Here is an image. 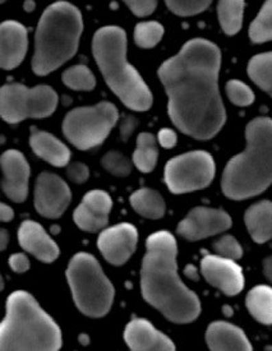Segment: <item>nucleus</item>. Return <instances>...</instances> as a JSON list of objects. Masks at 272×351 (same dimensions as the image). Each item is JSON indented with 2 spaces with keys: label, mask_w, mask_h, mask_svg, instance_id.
Here are the masks:
<instances>
[{
  "label": "nucleus",
  "mask_w": 272,
  "mask_h": 351,
  "mask_svg": "<svg viewBox=\"0 0 272 351\" xmlns=\"http://www.w3.org/2000/svg\"><path fill=\"white\" fill-rule=\"evenodd\" d=\"M166 5L174 14L190 17L202 13L208 8L212 0H165Z\"/></svg>",
  "instance_id": "31"
},
{
  "label": "nucleus",
  "mask_w": 272,
  "mask_h": 351,
  "mask_svg": "<svg viewBox=\"0 0 272 351\" xmlns=\"http://www.w3.org/2000/svg\"><path fill=\"white\" fill-rule=\"evenodd\" d=\"M136 119H133V118H127L125 121L122 123V128H121V132H122V137L124 138H128L129 136H131L132 132L136 128Z\"/></svg>",
  "instance_id": "39"
},
{
  "label": "nucleus",
  "mask_w": 272,
  "mask_h": 351,
  "mask_svg": "<svg viewBox=\"0 0 272 351\" xmlns=\"http://www.w3.org/2000/svg\"><path fill=\"white\" fill-rule=\"evenodd\" d=\"M248 75L272 97V51L254 56L248 63Z\"/></svg>",
  "instance_id": "27"
},
{
  "label": "nucleus",
  "mask_w": 272,
  "mask_h": 351,
  "mask_svg": "<svg viewBox=\"0 0 272 351\" xmlns=\"http://www.w3.org/2000/svg\"><path fill=\"white\" fill-rule=\"evenodd\" d=\"M66 275L75 306L81 313L91 318L109 313L115 290L94 256L77 253L69 261Z\"/></svg>",
  "instance_id": "7"
},
{
  "label": "nucleus",
  "mask_w": 272,
  "mask_h": 351,
  "mask_svg": "<svg viewBox=\"0 0 272 351\" xmlns=\"http://www.w3.org/2000/svg\"><path fill=\"white\" fill-rule=\"evenodd\" d=\"M4 1H5V0H1V3H4Z\"/></svg>",
  "instance_id": "44"
},
{
  "label": "nucleus",
  "mask_w": 272,
  "mask_h": 351,
  "mask_svg": "<svg viewBox=\"0 0 272 351\" xmlns=\"http://www.w3.org/2000/svg\"><path fill=\"white\" fill-rule=\"evenodd\" d=\"M119 119V112L112 102L77 108L69 111L63 121V133L78 149H91L101 145Z\"/></svg>",
  "instance_id": "8"
},
{
  "label": "nucleus",
  "mask_w": 272,
  "mask_h": 351,
  "mask_svg": "<svg viewBox=\"0 0 272 351\" xmlns=\"http://www.w3.org/2000/svg\"><path fill=\"white\" fill-rule=\"evenodd\" d=\"M244 221L256 243H266L272 238V202L261 201L251 206L244 215Z\"/></svg>",
  "instance_id": "22"
},
{
  "label": "nucleus",
  "mask_w": 272,
  "mask_h": 351,
  "mask_svg": "<svg viewBox=\"0 0 272 351\" xmlns=\"http://www.w3.org/2000/svg\"><path fill=\"white\" fill-rule=\"evenodd\" d=\"M72 193L66 182L53 173H41L35 185V208L47 219H58L66 213Z\"/></svg>",
  "instance_id": "11"
},
{
  "label": "nucleus",
  "mask_w": 272,
  "mask_h": 351,
  "mask_svg": "<svg viewBox=\"0 0 272 351\" xmlns=\"http://www.w3.org/2000/svg\"><path fill=\"white\" fill-rule=\"evenodd\" d=\"M184 274L187 275L188 278H192V280H198L197 269L193 267V266H187Z\"/></svg>",
  "instance_id": "43"
},
{
  "label": "nucleus",
  "mask_w": 272,
  "mask_h": 351,
  "mask_svg": "<svg viewBox=\"0 0 272 351\" xmlns=\"http://www.w3.org/2000/svg\"><path fill=\"white\" fill-rule=\"evenodd\" d=\"M95 60L105 82L131 110H149L152 93L136 68L127 60V35L116 26L100 28L92 40Z\"/></svg>",
  "instance_id": "4"
},
{
  "label": "nucleus",
  "mask_w": 272,
  "mask_h": 351,
  "mask_svg": "<svg viewBox=\"0 0 272 351\" xmlns=\"http://www.w3.org/2000/svg\"><path fill=\"white\" fill-rule=\"evenodd\" d=\"M165 29L156 21L141 22L134 28V41L143 49L156 47L164 36Z\"/></svg>",
  "instance_id": "30"
},
{
  "label": "nucleus",
  "mask_w": 272,
  "mask_h": 351,
  "mask_svg": "<svg viewBox=\"0 0 272 351\" xmlns=\"http://www.w3.org/2000/svg\"><path fill=\"white\" fill-rule=\"evenodd\" d=\"M66 176L71 182H73L75 184H82L90 176V170L85 164L82 162H73L69 164V167H66Z\"/></svg>",
  "instance_id": "36"
},
{
  "label": "nucleus",
  "mask_w": 272,
  "mask_h": 351,
  "mask_svg": "<svg viewBox=\"0 0 272 351\" xmlns=\"http://www.w3.org/2000/svg\"><path fill=\"white\" fill-rule=\"evenodd\" d=\"M206 342L211 350H252L245 333L234 324L217 321L207 328Z\"/></svg>",
  "instance_id": "20"
},
{
  "label": "nucleus",
  "mask_w": 272,
  "mask_h": 351,
  "mask_svg": "<svg viewBox=\"0 0 272 351\" xmlns=\"http://www.w3.org/2000/svg\"><path fill=\"white\" fill-rule=\"evenodd\" d=\"M14 217V211L10 208L8 204H0V220L3 222H8Z\"/></svg>",
  "instance_id": "40"
},
{
  "label": "nucleus",
  "mask_w": 272,
  "mask_h": 351,
  "mask_svg": "<svg viewBox=\"0 0 272 351\" xmlns=\"http://www.w3.org/2000/svg\"><path fill=\"white\" fill-rule=\"evenodd\" d=\"M244 0H219L217 16L226 35H236L243 26Z\"/></svg>",
  "instance_id": "25"
},
{
  "label": "nucleus",
  "mask_w": 272,
  "mask_h": 351,
  "mask_svg": "<svg viewBox=\"0 0 272 351\" xmlns=\"http://www.w3.org/2000/svg\"><path fill=\"white\" fill-rule=\"evenodd\" d=\"M101 165L105 170H108L110 174L115 176L124 178L131 174V161L118 151L108 152L101 160Z\"/></svg>",
  "instance_id": "32"
},
{
  "label": "nucleus",
  "mask_w": 272,
  "mask_h": 351,
  "mask_svg": "<svg viewBox=\"0 0 272 351\" xmlns=\"http://www.w3.org/2000/svg\"><path fill=\"white\" fill-rule=\"evenodd\" d=\"M245 305L256 321L272 324V287L267 285L254 287L247 295Z\"/></svg>",
  "instance_id": "24"
},
{
  "label": "nucleus",
  "mask_w": 272,
  "mask_h": 351,
  "mask_svg": "<svg viewBox=\"0 0 272 351\" xmlns=\"http://www.w3.org/2000/svg\"><path fill=\"white\" fill-rule=\"evenodd\" d=\"M132 10L133 14L138 17L150 16L158 7V0H123Z\"/></svg>",
  "instance_id": "35"
},
{
  "label": "nucleus",
  "mask_w": 272,
  "mask_h": 351,
  "mask_svg": "<svg viewBox=\"0 0 272 351\" xmlns=\"http://www.w3.org/2000/svg\"><path fill=\"white\" fill-rule=\"evenodd\" d=\"M8 241H10V238H8V232H7V230L0 231V248H1V250H4L7 248Z\"/></svg>",
  "instance_id": "42"
},
{
  "label": "nucleus",
  "mask_w": 272,
  "mask_h": 351,
  "mask_svg": "<svg viewBox=\"0 0 272 351\" xmlns=\"http://www.w3.org/2000/svg\"><path fill=\"white\" fill-rule=\"evenodd\" d=\"M226 95L236 106H249L254 101V91L238 80H232L226 84Z\"/></svg>",
  "instance_id": "33"
},
{
  "label": "nucleus",
  "mask_w": 272,
  "mask_h": 351,
  "mask_svg": "<svg viewBox=\"0 0 272 351\" xmlns=\"http://www.w3.org/2000/svg\"><path fill=\"white\" fill-rule=\"evenodd\" d=\"M82 31V14L73 4L57 1L47 7L36 28L34 72L47 75L73 58Z\"/></svg>",
  "instance_id": "6"
},
{
  "label": "nucleus",
  "mask_w": 272,
  "mask_h": 351,
  "mask_svg": "<svg viewBox=\"0 0 272 351\" xmlns=\"http://www.w3.org/2000/svg\"><path fill=\"white\" fill-rule=\"evenodd\" d=\"M263 274L267 280L272 282V256L263 261Z\"/></svg>",
  "instance_id": "41"
},
{
  "label": "nucleus",
  "mask_w": 272,
  "mask_h": 351,
  "mask_svg": "<svg viewBox=\"0 0 272 351\" xmlns=\"http://www.w3.org/2000/svg\"><path fill=\"white\" fill-rule=\"evenodd\" d=\"M159 149L156 139L151 133H141L137 138V148L133 154V162L142 173H150L158 164Z\"/></svg>",
  "instance_id": "26"
},
{
  "label": "nucleus",
  "mask_w": 272,
  "mask_h": 351,
  "mask_svg": "<svg viewBox=\"0 0 272 351\" xmlns=\"http://www.w3.org/2000/svg\"><path fill=\"white\" fill-rule=\"evenodd\" d=\"M220 66V49L205 38H193L159 68L160 81L169 99L170 119L193 138H212L225 124L219 91Z\"/></svg>",
  "instance_id": "1"
},
{
  "label": "nucleus",
  "mask_w": 272,
  "mask_h": 351,
  "mask_svg": "<svg viewBox=\"0 0 272 351\" xmlns=\"http://www.w3.org/2000/svg\"><path fill=\"white\" fill-rule=\"evenodd\" d=\"M124 339L131 350H175V343L143 318H133L127 324Z\"/></svg>",
  "instance_id": "18"
},
{
  "label": "nucleus",
  "mask_w": 272,
  "mask_h": 351,
  "mask_svg": "<svg viewBox=\"0 0 272 351\" xmlns=\"http://www.w3.org/2000/svg\"><path fill=\"white\" fill-rule=\"evenodd\" d=\"M138 243L137 229L127 222L103 229L99 239L97 247L103 258L110 265L122 266L134 253Z\"/></svg>",
  "instance_id": "13"
},
{
  "label": "nucleus",
  "mask_w": 272,
  "mask_h": 351,
  "mask_svg": "<svg viewBox=\"0 0 272 351\" xmlns=\"http://www.w3.org/2000/svg\"><path fill=\"white\" fill-rule=\"evenodd\" d=\"M58 106V95L49 86L29 88L21 84H8L0 91V112L7 123L50 117Z\"/></svg>",
  "instance_id": "9"
},
{
  "label": "nucleus",
  "mask_w": 272,
  "mask_h": 351,
  "mask_svg": "<svg viewBox=\"0 0 272 351\" xmlns=\"http://www.w3.org/2000/svg\"><path fill=\"white\" fill-rule=\"evenodd\" d=\"M63 82L75 91H91L96 86V78L88 66L73 65L63 73Z\"/></svg>",
  "instance_id": "29"
},
{
  "label": "nucleus",
  "mask_w": 272,
  "mask_h": 351,
  "mask_svg": "<svg viewBox=\"0 0 272 351\" xmlns=\"http://www.w3.org/2000/svg\"><path fill=\"white\" fill-rule=\"evenodd\" d=\"M230 216L217 208L196 207L188 213L184 220L179 222V235L189 241H197L224 232L230 229Z\"/></svg>",
  "instance_id": "12"
},
{
  "label": "nucleus",
  "mask_w": 272,
  "mask_h": 351,
  "mask_svg": "<svg viewBox=\"0 0 272 351\" xmlns=\"http://www.w3.org/2000/svg\"><path fill=\"white\" fill-rule=\"evenodd\" d=\"M245 139V149L227 162L221 179L223 192L234 201L252 198L272 184V119H254Z\"/></svg>",
  "instance_id": "3"
},
{
  "label": "nucleus",
  "mask_w": 272,
  "mask_h": 351,
  "mask_svg": "<svg viewBox=\"0 0 272 351\" xmlns=\"http://www.w3.org/2000/svg\"><path fill=\"white\" fill-rule=\"evenodd\" d=\"M201 272L210 285L225 295H238L243 290V271L234 259L207 254L201 261Z\"/></svg>",
  "instance_id": "14"
},
{
  "label": "nucleus",
  "mask_w": 272,
  "mask_h": 351,
  "mask_svg": "<svg viewBox=\"0 0 272 351\" xmlns=\"http://www.w3.org/2000/svg\"><path fill=\"white\" fill-rule=\"evenodd\" d=\"M215 173V161L208 152L192 151L168 161L165 183L171 193H189L211 184Z\"/></svg>",
  "instance_id": "10"
},
{
  "label": "nucleus",
  "mask_w": 272,
  "mask_h": 351,
  "mask_svg": "<svg viewBox=\"0 0 272 351\" xmlns=\"http://www.w3.org/2000/svg\"><path fill=\"white\" fill-rule=\"evenodd\" d=\"M133 210L142 217L158 220L165 215V201L161 194L150 188H142L129 197Z\"/></svg>",
  "instance_id": "23"
},
{
  "label": "nucleus",
  "mask_w": 272,
  "mask_h": 351,
  "mask_svg": "<svg viewBox=\"0 0 272 351\" xmlns=\"http://www.w3.org/2000/svg\"><path fill=\"white\" fill-rule=\"evenodd\" d=\"M29 146L38 158L45 160L53 167H66L71 161L69 148L57 137L44 130L31 128Z\"/></svg>",
  "instance_id": "21"
},
{
  "label": "nucleus",
  "mask_w": 272,
  "mask_h": 351,
  "mask_svg": "<svg viewBox=\"0 0 272 351\" xmlns=\"http://www.w3.org/2000/svg\"><path fill=\"white\" fill-rule=\"evenodd\" d=\"M1 169L4 193L16 204L26 201L31 169L23 154L17 149L5 151L1 156Z\"/></svg>",
  "instance_id": "15"
},
{
  "label": "nucleus",
  "mask_w": 272,
  "mask_h": 351,
  "mask_svg": "<svg viewBox=\"0 0 272 351\" xmlns=\"http://www.w3.org/2000/svg\"><path fill=\"white\" fill-rule=\"evenodd\" d=\"M177 254V241L169 231L149 237L142 262L141 293L170 322L190 324L201 313V303L179 278Z\"/></svg>",
  "instance_id": "2"
},
{
  "label": "nucleus",
  "mask_w": 272,
  "mask_h": 351,
  "mask_svg": "<svg viewBox=\"0 0 272 351\" xmlns=\"http://www.w3.org/2000/svg\"><path fill=\"white\" fill-rule=\"evenodd\" d=\"M214 250L219 256L225 257V258L234 259V261L242 258V256H243L242 245L232 235H224L223 238L215 241Z\"/></svg>",
  "instance_id": "34"
},
{
  "label": "nucleus",
  "mask_w": 272,
  "mask_h": 351,
  "mask_svg": "<svg viewBox=\"0 0 272 351\" xmlns=\"http://www.w3.org/2000/svg\"><path fill=\"white\" fill-rule=\"evenodd\" d=\"M62 331L54 319L26 291H14L7 299V315L0 326V350L57 351Z\"/></svg>",
  "instance_id": "5"
},
{
  "label": "nucleus",
  "mask_w": 272,
  "mask_h": 351,
  "mask_svg": "<svg viewBox=\"0 0 272 351\" xmlns=\"http://www.w3.org/2000/svg\"><path fill=\"white\" fill-rule=\"evenodd\" d=\"M10 266L14 272H17V274H23V272L29 271V261L25 254H22V253H16V254L10 256Z\"/></svg>",
  "instance_id": "37"
},
{
  "label": "nucleus",
  "mask_w": 272,
  "mask_h": 351,
  "mask_svg": "<svg viewBox=\"0 0 272 351\" xmlns=\"http://www.w3.org/2000/svg\"><path fill=\"white\" fill-rule=\"evenodd\" d=\"M177 134L174 130L164 128L159 132L160 145L164 148H173L177 145Z\"/></svg>",
  "instance_id": "38"
},
{
  "label": "nucleus",
  "mask_w": 272,
  "mask_h": 351,
  "mask_svg": "<svg viewBox=\"0 0 272 351\" xmlns=\"http://www.w3.org/2000/svg\"><path fill=\"white\" fill-rule=\"evenodd\" d=\"M18 241L26 252L44 263H51L59 257V247L44 228L36 221L26 220L18 229Z\"/></svg>",
  "instance_id": "19"
},
{
  "label": "nucleus",
  "mask_w": 272,
  "mask_h": 351,
  "mask_svg": "<svg viewBox=\"0 0 272 351\" xmlns=\"http://www.w3.org/2000/svg\"><path fill=\"white\" fill-rule=\"evenodd\" d=\"M113 208L112 197L103 191H91L86 193L82 202L75 210L73 219L81 230L96 232L109 222V213Z\"/></svg>",
  "instance_id": "16"
},
{
  "label": "nucleus",
  "mask_w": 272,
  "mask_h": 351,
  "mask_svg": "<svg viewBox=\"0 0 272 351\" xmlns=\"http://www.w3.org/2000/svg\"><path fill=\"white\" fill-rule=\"evenodd\" d=\"M249 38L261 44L272 40V0H266L260 13L249 26Z\"/></svg>",
  "instance_id": "28"
},
{
  "label": "nucleus",
  "mask_w": 272,
  "mask_h": 351,
  "mask_svg": "<svg viewBox=\"0 0 272 351\" xmlns=\"http://www.w3.org/2000/svg\"><path fill=\"white\" fill-rule=\"evenodd\" d=\"M29 47L27 29L17 21H5L0 27V65L10 71L25 59Z\"/></svg>",
  "instance_id": "17"
}]
</instances>
